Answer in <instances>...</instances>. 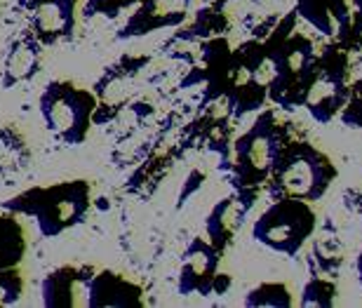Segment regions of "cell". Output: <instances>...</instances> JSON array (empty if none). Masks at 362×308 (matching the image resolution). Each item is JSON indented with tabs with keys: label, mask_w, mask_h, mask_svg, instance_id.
<instances>
[{
	"label": "cell",
	"mask_w": 362,
	"mask_h": 308,
	"mask_svg": "<svg viewBox=\"0 0 362 308\" xmlns=\"http://www.w3.org/2000/svg\"><path fill=\"white\" fill-rule=\"evenodd\" d=\"M334 162L308 141H285L273 165L269 182V196L273 200L296 198L315 203L329 191L337 179Z\"/></svg>",
	"instance_id": "6da1fadb"
},
{
	"label": "cell",
	"mask_w": 362,
	"mask_h": 308,
	"mask_svg": "<svg viewBox=\"0 0 362 308\" xmlns=\"http://www.w3.org/2000/svg\"><path fill=\"white\" fill-rule=\"evenodd\" d=\"M90 207L88 182H69L49 189L24 191L12 200L3 203V210L28 214L38 221V228L45 238H54L71 226L81 224Z\"/></svg>",
	"instance_id": "7a4b0ae2"
},
{
	"label": "cell",
	"mask_w": 362,
	"mask_h": 308,
	"mask_svg": "<svg viewBox=\"0 0 362 308\" xmlns=\"http://www.w3.org/2000/svg\"><path fill=\"white\" fill-rule=\"evenodd\" d=\"M349 38H339L337 45L327 47L313 61V71L301 95V106L320 125L332 123L349 99Z\"/></svg>",
	"instance_id": "3957f363"
},
{
	"label": "cell",
	"mask_w": 362,
	"mask_h": 308,
	"mask_svg": "<svg viewBox=\"0 0 362 308\" xmlns=\"http://www.w3.org/2000/svg\"><path fill=\"white\" fill-rule=\"evenodd\" d=\"M285 144L280 123L273 111H264L255 125L233 146V186L235 189H259L271 177L273 165Z\"/></svg>",
	"instance_id": "277c9868"
},
{
	"label": "cell",
	"mask_w": 362,
	"mask_h": 308,
	"mask_svg": "<svg viewBox=\"0 0 362 308\" xmlns=\"http://www.w3.org/2000/svg\"><path fill=\"white\" fill-rule=\"evenodd\" d=\"M317 217L306 200L280 198L252 226V238L273 252L296 256L313 235Z\"/></svg>",
	"instance_id": "5b68a950"
},
{
	"label": "cell",
	"mask_w": 362,
	"mask_h": 308,
	"mask_svg": "<svg viewBox=\"0 0 362 308\" xmlns=\"http://www.w3.org/2000/svg\"><path fill=\"white\" fill-rule=\"evenodd\" d=\"M97 111L90 92L74 88L71 83H49L40 97V113L45 127L69 146L83 144Z\"/></svg>",
	"instance_id": "8992f818"
},
{
	"label": "cell",
	"mask_w": 362,
	"mask_h": 308,
	"mask_svg": "<svg viewBox=\"0 0 362 308\" xmlns=\"http://www.w3.org/2000/svg\"><path fill=\"white\" fill-rule=\"evenodd\" d=\"M275 59H278V78L271 85L269 97L278 106H301L303 88L308 83V76L313 71L315 45L308 35L292 33L285 28H278V33L271 38Z\"/></svg>",
	"instance_id": "52a82bcc"
},
{
	"label": "cell",
	"mask_w": 362,
	"mask_h": 308,
	"mask_svg": "<svg viewBox=\"0 0 362 308\" xmlns=\"http://www.w3.org/2000/svg\"><path fill=\"white\" fill-rule=\"evenodd\" d=\"M219 249L205 238H193L186 247L179 273V295L181 297H209L214 295L216 268H219Z\"/></svg>",
	"instance_id": "ba28073f"
},
{
	"label": "cell",
	"mask_w": 362,
	"mask_h": 308,
	"mask_svg": "<svg viewBox=\"0 0 362 308\" xmlns=\"http://www.w3.org/2000/svg\"><path fill=\"white\" fill-rule=\"evenodd\" d=\"M92 280L90 266L57 268L42 280V304L47 308H92Z\"/></svg>",
	"instance_id": "9c48e42d"
},
{
	"label": "cell",
	"mask_w": 362,
	"mask_h": 308,
	"mask_svg": "<svg viewBox=\"0 0 362 308\" xmlns=\"http://www.w3.org/2000/svg\"><path fill=\"white\" fill-rule=\"evenodd\" d=\"M255 200H257L255 189H235L233 196L219 200V203L212 207V212H209V217H207V224H205V231H207L209 242H212L219 252H223V249L230 245L235 233L243 228L250 210L255 207Z\"/></svg>",
	"instance_id": "30bf717a"
},
{
	"label": "cell",
	"mask_w": 362,
	"mask_h": 308,
	"mask_svg": "<svg viewBox=\"0 0 362 308\" xmlns=\"http://www.w3.org/2000/svg\"><path fill=\"white\" fill-rule=\"evenodd\" d=\"M191 3L193 0H144L118 35L134 38V35H146L158 28L177 26L186 19Z\"/></svg>",
	"instance_id": "8fae6325"
},
{
	"label": "cell",
	"mask_w": 362,
	"mask_h": 308,
	"mask_svg": "<svg viewBox=\"0 0 362 308\" xmlns=\"http://www.w3.org/2000/svg\"><path fill=\"white\" fill-rule=\"evenodd\" d=\"M78 0H40L33 12V38L45 45L69 38L76 24Z\"/></svg>",
	"instance_id": "7c38bea8"
},
{
	"label": "cell",
	"mask_w": 362,
	"mask_h": 308,
	"mask_svg": "<svg viewBox=\"0 0 362 308\" xmlns=\"http://www.w3.org/2000/svg\"><path fill=\"white\" fill-rule=\"evenodd\" d=\"M294 14L308 21L322 35L349 38L351 33V12L346 0H299Z\"/></svg>",
	"instance_id": "4fadbf2b"
},
{
	"label": "cell",
	"mask_w": 362,
	"mask_h": 308,
	"mask_svg": "<svg viewBox=\"0 0 362 308\" xmlns=\"http://www.w3.org/2000/svg\"><path fill=\"white\" fill-rule=\"evenodd\" d=\"M38 61H40V42L31 38V35L17 40L5 57L3 88L12 90L14 85L31 81L38 73Z\"/></svg>",
	"instance_id": "5bb4252c"
},
{
	"label": "cell",
	"mask_w": 362,
	"mask_h": 308,
	"mask_svg": "<svg viewBox=\"0 0 362 308\" xmlns=\"http://www.w3.org/2000/svg\"><path fill=\"white\" fill-rule=\"evenodd\" d=\"M141 299V290L134 288L118 276L108 273H94L92 280V308L101 306H136Z\"/></svg>",
	"instance_id": "9a60e30c"
},
{
	"label": "cell",
	"mask_w": 362,
	"mask_h": 308,
	"mask_svg": "<svg viewBox=\"0 0 362 308\" xmlns=\"http://www.w3.org/2000/svg\"><path fill=\"white\" fill-rule=\"evenodd\" d=\"M26 252V238L19 221L0 217V271L14 268Z\"/></svg>",
	"instance_id": "2e32d148"
},
{
	"label": "cell",
	"mask_w": 362,
	"mask_h": 308,
	"mask_svg": "<svg viewBox=\"0 0 362 308\" xmlns=\"http://www.w3.org/2000/svg\"><path fill=\"white\" fill-rule=\"evenodd\" d=\"M344 242L339 240L337 231H332L329 226H325V231L315 238V247H313V254H315V261L327 276H337L339 268L344 263Z\"/></svg>",
	"instance_id": "e0dca14e"
},
{
	"label": "cell",
	"mask_w": 362,
	"mask_h": 308,
	"mask_svg": "<svg viewBox=\"0 0 362 308\" xmlns=\"http://www.w3.org/2000/svg\"><path fill=\"white\" fill-rule=\"evenodd\" d=\"M28 148L24 139L12 130H0V174H12V172L24 170L28 165Z\"/></svg>",
	"instance_id": "ac0fdd59"
},
{
	"label": "cell",
	"mask_w": 362,
	"mask_h": 308,
	"mask_svg": "<svg viewBox=\"0 0 362 308\" xmlns=\"http://www.w3.org/2000/svg\"><path fill=\"white\" fill-rule=\"evenodd\" d=\"M245 306H255V308H287L292 306V297H289V290L285 285L278 283H266L259 285L257 290H252L247 299H245Z\"/></svg>",
	"instance_id": "d6986e66"
},
{
	"label": "cell",
	"mask_w": 362,
	"mask_h": 308,
	"mask_svg": "<svg viewBox=\"0 0 362 308\" xmlns=\"http://www.w3.org/2000/svg\"><path fill=\"white\" fill-rule=\"evenodd\" d=\"M334 299H337L334 280L313 276L306 283V288H303L301 306L303 308H329V306H334Z\"/></svg>",
	"instance_id": "ffe728a7"
},
{
	"label": "cell",
	"mask_w": 362,
	"mask_h": 308,
	"mask_svg": "<svg viewBox=\"0 0 362 308\" xmlns=\"http://www.w3.org/2000/svg\"><path fill=\"white\" fill-rule=\"evenodd\" d=\"M341 123L346 127L362 130V76L356 83H351L349 99H346V106L341 109Z\"/></svg>",
	"instance_id": "44dd1931"
},
{
	"label": "cell",
	"mask_w": 362,
	"mask_h": 308,
	"mask_svg": "<svg viewBox=\"0 0 362 308\" xmlns=\"http://www.w3.org/2000/svg\"><path fill=\"white\" fill-rule=\"evenodd\" d=\"M21 278L14 273L12 268L0 271V308L17 304V299L21 295Z\"/></svg>",
	"instance_id": "7402d4cb"
},
{
	"label": "cell",
	"mask_w": 362,
	"mask_h": 308,
	"mask_svg": "<svg viewBox=\"0 0 362 308\" xmlns=\"http://www.w3.org/2000/svg\"><path fill=\"white\" fill-rule=\"evenodd\" d=\"M139 3V0H88V5H85V14L92 17V14H104V17L113 19L118 17L120 10H125V7Z\"/></svg>",
	"instance_id": "603a6c76"
},
{
	"label": "cell",
	"mask_w": 362,
	"mask_h": 308,
	"mask_svg": "<svg viewBox=\"0 0 362 308\" xmlns=\"http://www.w3.org/2000/svg\"><path fill=\"white\" fill-rule=\"evenodd\" d=\"M356 273H358V283H360V288H362V247H360L358 259H356Z\"/></svg>",
	"instance_id": "cb8c5ba5"
},
{
	"label": "cell",
	"mask_w": 362,
	"mask_h": 308,
	"mask_svg": "<svg viewBox=\"0 0 362 308\" xmlns=\"http://www.w3.org/2000/svg\"><path fill=\"white\" fill-rule=\"evenodd\" d=\"M353 3H356V10H358L356 17H360V19H362V0H353Z\"/></svg>",
	"instance_id": "d4e9b609"
},
{
	"label": "cell",
	"mask_w": 362,
	"mask_h": 308,
	"mask_svg": "<svg viewBox=\"0 0 362 308\" xmlns=\"http://www.w3.org/2000/svg\"><path fill=\"white\" fill-rule=\"evenodd\" d=\"M21 3H24L26 7H33V0H21Z\"/></svg>",
	"instance_id": "484cf974"
},
{
	"label": "cell",
	"mask_w": 362,
	"mask_h": 308,
	"mask_svg": "<svg viewBox=\"0 0 362 308\" xmlns=\"http://www.w3.org/2000/svg\"><path fill=\"white\" fill-rule=\"evenodd\" d=\"M202 3H216V0H202Z\"/></svg>",
	"instance_id": "4316f807"
}]
</instances>
